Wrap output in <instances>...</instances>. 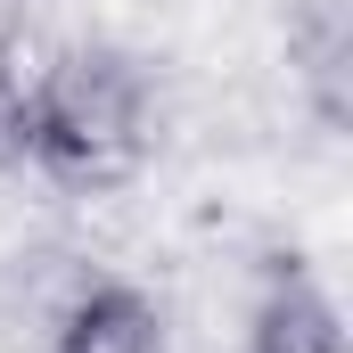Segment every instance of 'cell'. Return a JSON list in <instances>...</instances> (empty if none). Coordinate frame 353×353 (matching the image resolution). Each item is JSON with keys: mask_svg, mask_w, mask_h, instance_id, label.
Returning a JSON list of instances; mask_svg holds the SVG:
<instances>
[{"mask_svg": "<svg viewBox=\"0 0 353 353\" xmlns=\"http://www.w3.org/2000/svg\"><path fill=\"white\" fill-rule=\"evenodd\" d=\"M148 157V83L115 50H74L33 90V165L58 189H115Z\"/></svg>", "mask_w": 353, "mask_h": 353, "instance_id": "obj_1", "label": "cell"}, {"mask_svg": "<svg viewBox=\"0 0 353 353\" xmlns=\"http://www.w3.org/2000/svg\"><path fill=\"white\" fill-rule=\"evenodd\" d=\"M0 165H33V90L0 66Z\"/></svg>", "mask_w": 353, "mask_h": 353, "instance_id": "obj_4", "label": "cell"}, {"mask_svg": "<svg viewBox=\"0 0 353 353\" xmlns=\"http://www.w3.org/2000/svg\"><path fill=\"white\" fill-rule=\"evenodd\" d=\"M25 8H33V0H0V58H8V41L25 33Z\"/></svg>", "mask_w": 353, "mask_h": 353, "instance_id": "obj_5", "label": "cell"}, {"mask_svg": "<svg viewBox=\"0 0 353 353\" xmlns=\"http://www.w3.org/2000/svg\"><path fill=\"white\" fill-rule=\"evenodd\" d=\"M247 353H345V337H337V312H329L304 279H279L263 296V312H255Z\"/></svg>", "mask_w": 353, "mask_h": 353, "instance_id": "obj_3", "label": "cell"}, {"mask_svg": "<svg viewBox=\"0 0 353 353\" xmlns=\"http://www.w3.org/2000/svg\"><path fill=\"white\" fill-rule=\"evenodd\" d=\"M58 353H165V321L140 288H90L58 321Z\"/></svg>", "mask_w": 353, "mask_h": 353, "instance_id": "obj_2", "label": "cell"}]
</instances>
